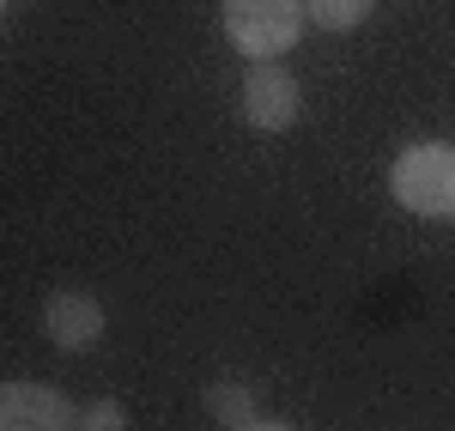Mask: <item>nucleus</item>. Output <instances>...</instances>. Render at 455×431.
<instances>
[{
    "label": "nucleus",
    "instance_id": "10",
    "mask_svg": "<svg viewBox=\"0 0 455 431\" xmlns=\"http://www.w3.org/2000/svg\"><path fill=\"white\" fill-rule=\"evenodd\" d=\"M0 12H6V0H0Z\"/></svg>",
    "mask_w": 455,
    "mask_h": 431
},
{
    "label": "nucleus",
    "instance_id": "6",
    "mask_svg": "<svg viewBox=\"0 0 455 431\" xmlns=\"http://www.w3.org/2000/svg\"><path fill=\"white\" fill-rule=\"evenodd\" d=\"M377 0H304V19L322 25V31H358L371 19Z\"/></svg>",
    "mask_w": 455,
    "mask_h": 431
},
{
    "label": "nucleus",
    "instance_id": "1",
    "mask_svg": "<svg viewBox=\"0 0 455 431\" xmlns=\"http://www.w3.org/2000/svg\"><path fill=\"white\" fill-rule=\"evenodd\" d=\"M388 188L407 213L419 219H455V146L450 140H419L407 146L388 171Z\"/></svg>",
    "mask_w": 455,
    "mask_h": 431
},
{
    "label": "nucleus",
    "instance_id": "3",
    "mask_svg": "<svg viewBox=\"0 0 455 431\" xmlns=\"http://www.w3.org/2000/svg\"><path fill=\"white\" fill-rule=\"evenodd\" d=\"M79 407H73L55 383H0V431H73Z\"/></svg>",
    "mask_w": 455,
    "mask_h": 431
},
{
    "label": "nucleus",
    "instance_id": "7",
    "mask_svg": "<svg viewBox=\"0 0 455 431\" xmlns=\"http://www.w3.org/2000/svg\"><path fill=\"white\" fill-rule=\"evenodd\" d=\"M207 407H212V419H225V426H255V395L243 383H212Z\"/></svg>",
    "mask_w": 455,
    "mask_h": 431
},
{
    "label": "nucleus",
    "instance_id": "9",
    "mask_svg": "<svg viewBox=\"0 0 455 431\" xmlns=\"http://www.w3.org/2000/svg\"><path fill=\"white\" fill-rule=\"evenodd\" d=\"M243 431H291V426H280V419H255V426H243Z\"/></svg>",
    "mask_w": 455,
    "mask_h": 431
},
{
    "label": "nucleus",
    "instance_id": "4",
    "mask_svg": "<svg viewBox=\"0 0 455 431\" xmlns=\"http://www.w3.org/2000/svg\"><path fill=\"white\" fill-rule=\"evenodd\" d=\"M298 109H304V92H298V79L280 73L274 61H255L243 79V122L249 128H261V134H285L291 122H298Z\"/></svg>",
    "mask_w": 455,
    "mask_h": 431
},
{
    "label": "nucleus",
    "instance_id": "2",
    "mask_svg": "<svg viewBox=\"0 0 455 431\" xmlns=\"http://www.w3.org/2000/svg\"><path fill=\"white\" fill-rule=\"evenodd\" d=\"M304 25V0H225V36L249 61H280Z\"/></svg>",
    "mask_w": 455,
    "mask_h": 431
},
{
    "label": "nucleus",
    "instance_id": "8",
    "mask_svg": "<svg viewBox=\"0 0 455 431\" xmlns=\"http://www.w3.org/2000/svg\"><path fill=\"white\" fill-rule=\"evenodd\" d=\"M73 431H128V413L116 407V401H92L85 413H79V426Z\"/></svg>",
    "mask_w": 455,
    "mask_h": 431
},
{
    "label": "nucleus",
    "instance_id": "5",
    "mask_svg": "<svg viewBox=\"0 0 455 431\" xmlns=\"http://www.w3.org/2000/svg\"><path fill=\"white\" fill-rule=\"evenodd\" d=\"M43 334L61 347V353H92L104 340V304L92 291H49L43 298Z\"/></svg>",
    "mask_w": 455,
    "mask_h": 431
}]
</instances>
